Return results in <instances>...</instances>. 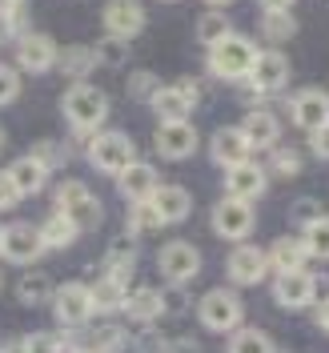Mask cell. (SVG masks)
<instances>
[{
	"mask_svg": "<svg viewBox=\"0 0 329 353\" xmlns=\"http://www.w3.org/2000/svg\"><path fill=\"white\" fill-rule=\"evenodd\" d=\"M65 117H68V125H72V132H77L81 141H88L92 129L109 117V97H105V88L88 85V81H77V85L65 92Z\"/></svg>",
	"mask_w": 329,
	"mask_h": 353,
	"instance_id": "cell-1",
	"label": "cell"
},
{
	"mask_svg": "<svg viewBox=\"0 0 329 353\" xmlns=\"http://www.w3.org/2000/svg\"><path fill=\"white\" fill-rule=\"evenodd\" d=\"M57 213L77 229V233H88V229H97L101 217H105V209H101V201L92 197V189H88L85 181H65L61 189H57Z\"/></svg>",
	"mask_w": 329,
	"mask_h": 353,
	"instance_id": "cell-2",
	"label": "cell"
},
{
	"mask_svg": "<svg viewBox=\"0 0 329 353\" xmlns=\"http://www.w3.org/2000/svg\"><path fill=\"white\" fill-rule=\"evenodd\" d=\"M257 44L249 41V37H237V32H229L225 41H217L213 48H209V72L213 77H221V81H241L245 72H249V65L257 61Z\"/></svg>",
	"mask_w": 329,
	"mask_h": 353,
	"instance_id": "cell-3",
	"label": "cell"
},
{
	"mask_svg": "<svg viewBox=\"0 0 329 353\" xmlns=\"http://www.w3.org/2000/svg\"><path fill=\"white\" fill-rule=\"evenodd\" d=\"M201 101V85L197 81H177V85H161L149 97V105H153L157 121L161 125H181V121H189V112L193 105Z\"/></svg>",
	"mask_w": 329,
	"mask_h": 353,
	"instance_id": "cell-4",
	"label": "cell"
},
{
	"mask_svg": "<svg viewBox=\"0 0 329 353\" xmlns=\"http://www.w3.org/2000/svg\"><path fill=\"white\" fill-rule=\"evenodd\" d=\"M88 161H92V169H101V173H121V169H129L132 161H137V149H132V141L125 132H92L88 137Z\"/></svg>",
	"mask_w": 329,
	"mask_h": 353,
	"instance_id": "cell-5",
	"label": "cell"
},
{
	"mask_svg": "<svg viewBox=\"0 0 329 353\" xmlns=\"http://www.w3.org/2000/svg\"><path fill=\"white\" fill-rule=\"evenodd\" d=\"M245 81H249V101H261V97H273V92H281L289 85V61L277 52V48H269V52H257V61L249 65L245 72Z\"/></svg>",
	"mask_w": 329,
	"mask_h": 353,
	"instance_id": "cell-6",
	"label": "cell"
},
{
	"mask_svg": "<svg viewBox=\"0 0 329 353\" xmlns=\"http://www.w3.org/2000/svg\"><path fill=\"white\" fill-rule=\"evenodd\" d=\"M197 317L209 333H233L241 325V301L233 289H209L197 305Z\"/></svg>",
	"mask_w": 329,
	"mask_h": 353,
	"instance_id": "cell-7",
	"label": "cell"
},
{
	"mask_svg": "<svg viewBox=\"0 0 329 353\" xmlns=\"http://www.w3.org/2000/svg\"><path fill=\"white\" fill-rule=\"evenodd\" d=\"M253 225H257V213H253V205L241 197H225L213 205V229H217L225 241H245L249 233H253Z\"/></svg>",
	"mask_w": 329,
	"mask_h": 353,
	"instance_id": "cell-8",
	"label": "cell"
},
{
	"mask_svg": "<svg viewBox=\"0 0 329 353\" xmlns=\"http://www.w3.org/2000/svg\"><path fill=\"white\" fill-rule=\"evenodd\" d=\"M157 265H161L165 281L185 285V281H193V277L201 273V253H197V245H189V241H169L165 249H161Z\"/></svg>",
	"mask_w": 329,
	"mask_h": 353,
	"instance_id": "cell-9",
	"label": "cell"
},
{
	"mask_svg": "<svg viewBox=\"0 0 329 353\" xmlns=\"http://www.w3.org/2000/svg\"><path fill=\"white\" fill-rule=\"evenodd\" d=\"M0 253H4L12 265H32L44 253L41 229H37V225H28V221L8 225V229H4V237H0Z\"/></svg>",
	"mask_w": 329,
	"mask_h": 353,
	"instance_id": "cell-10",
	"label": "cell"
},
{
	"mask_svg": "<svg viewBox=\"0 0 329 353\" xmlns=\"http://www.w3.org/2000/svg\"><path fill=\"white\" fill-rule=\"evenodd\" d=\"M289 112H293V125L297 129H321L329 121V92L326 88H297L293 97H289Z\"/></svg>",
	"mask_w": 329,
	"mask_h": 353,
	"instance_id": "cell-11",
	"label": "cell"
},
{
	"mask_svg": "<svg viewBox=\"0 0 329 353\" xmlns=\"http://www.w3.org/2000/svg\"><path fill=\"white\" fill-rule=\"evenodd\" d=\"M101 21H105V37L132 41L145 28V8H141V0H109Z\"/></svg>",
	"mask_w": 329,
	"mask_h": 353,
	"instance_id": "cell-12",
	"label": "cell"
},
{
	"mask_svg": "<svg viewBox=\"0 0 329 353\" xmlns=\"http://www.w3.org/2000/svg\"><path fill=\"white\" fill-rule=\"evenodd\" d=\"M52 309H57V317H61L65 325H85L88 317H92V297H88V285H81V281L61 285V289H57V297H52Z\"/></svg>",
	"mask_w": 329,
	"mask_h": 353,
	"instance_id": "cell-13",
	"label": "cell"
},
{
	"mask_svg": "<svg viewBox=\"0 0 329 353\" xmlns=\"http://www.w3.org/2000/svg\"><path fill=\"white\" fill-rule=\"evenodd\" d=\"M269 185V176L257 161H241L233 169H225V193L229 197H241V201H257Z\"/></svg>",
	"mask_w": 329,
	"mask_h": 353,
	"instance_id": "cell-14",
	"label": "cell"
},
{
	"mask_svg": "<svg viewBox=\"0 0 329 353\" xmlns=\"http://www.w3.org/2000/svg\"><path fill=\"white\" fill-rule=\"evenodd\" d=\"M265 273H269L265 249H257V245H237L229 253V277L237 285H257V281H265Z\"/></svg>",
	"mask_w": 329,
	"mask_h": 353,
	"instance_id": "cell-15",
	"label": "cell"
},
{
	"mask_svg": "<svg viewBox=\"0 0 329 353\" xmlns=\"http://www.w3.org/2000/svg\"><path fill=\"white\" fill-rule=\"evenodd\" d=\"M17 65L24 72H48L57 65V44L48 41L44 32H24L17 41Z\"/></svg>",
	"mask_w": 329,
	"mask_h": 353,
	"instance_id": "cell-16",
	"label": "cell"
},
{
	"mask_svg": "<svg viewBox=\"0 0 329 353\" xmlns=\"http://www.w3.org/2000/svg\"><path fill=\"white\" fill-rule=\"evenodd\" d=\"M201 145L197 129L189 125V121H181V125H161L157 129V153L169 157V161H185V157H193Z\"/></svg>",
	"mask_w": 329,
	"mask_h": 353,
	"instance_id": "cell-17",
	"label": "cell"
},
{
	"mask_svg": "<svg viewBox=\"0 0 329 353\" xmlns=\"http://www.w3.org/2000/svg\"><path fill=\"white\" fill-rule=\"evenodd\" d=\"M273 301L286 309H301L313 301V273L306 269H289V273H277L273 281Z\"/></svg>",
	"mask_w": 329,
	"mask_h": 353,
	"instance_id": "cell-18",
	"label": "cell"
},
{
	"mask_svg": "<svg viewBox=\"0 0 329 353\" xmlns=\"http://www.w3.org/2000/svg\"><path fill=\"white\" fill-rule=\"evenodd\" d=\"M149 205L157 209L161 225H177V221H185L193 213V197L181 185H157L153 193H149Z\"/></svg>",
	"mask_w": 329,
	"mask_h": 353,
	"instance_id": "cell-19",
	"label": "cell"
},
{
	"mask_svg": "<svg viewBox=\"0 0 329 353\" xmlns=\"http://www.w3.org/2000/svg\"><path fill=\"white\" fill-rule=\"evenodd\" d=\"M241 137H245V145H249V149H273V145H277V137H281V121H277L269 109H253L249 117H245Z\"/></svg>",
	"mask_w": 329,
	"mask_h": 353,
	"instance_id": "cell-20",
	"label": "cell"
},
{
	"mask_svg": "<svg viewBox=\"0 0 329 353\" xmlns=\"http://www.w3.org/2000/svg\"><path fill=\"white\" fill-rule=\"evenodd\" d=\"M117 185H121V193H125L132 205H137V201H149V193L157 189V169L145 165V161H132L129 169L117 173Z\"/></svg>",
	"mask_w": 329,
	"mask_h": 353,
	"instance_id": "cell-21",
	"label": "cell"
},
{
	"mask_svg": "<svg viewBox=\"0 0 329 353\" xmlns=\"http://www.w3.org/2000/svg\"><path fill=\"white\" fill-rule=\"evenodd\" d=\"M209 157L225 165V169H233V165H241L249 161V145H245L241 129H217L213 132V145H209Z\"/></svg>",
	"mask_w": 329,
	"mask_h": 353,
	"instance_id": "cell-22",
	"label": "cell"
},
{
	"mask_svg": "<svg viewBox=\"0 0 329 353\" xmlns=\"http://www.w3.org/2000/svg\"><path fill=\"white\" fill-rule=\"evenodd\" d=\"M8 181L17 185V193H21V197H32V193H41V189H44L48 169H44L37 157H21V161H12V165H8Z\"/></svg>",
	"mask_w": 329,
	"mask_h": 353,
	"instance_id": "cell-23",
	"label": "cell"
},
{
	"mask_svg": "<svg viewBox=\"0 0 329 353\" xmlns=\"http://www.w3.org/2000/svg\"><path fill=\"white\" fill-rule=\"evenodd\" d=\"M121 309L129 313L132 321H141V325H149L153 317H161V289H125V301H121Z\"/></svg>",
	"mask_w": 329,
	"mask_h": 353,
	"instance_id": "cell-24",
	"label": "cell"
},
{
	"mask_svg": "<svg viewBox=\"0 0 329 353\" xmlns=\"http://www.w3.org/2000/svg\"><path fill=\"white\" fill-rule=\"evenodd\" d=\"M269 265H277V273H289V269H306V241L301 237H277V241L265 249Z\"/></svg>",
	"mask_w": 329,
	"mask_h": 353,
	"instance_id": "cell-25",
	"label": "cell"
},
{
	"mask_svg": "<svg viewBox=\"0 0 329 353\" xmlns=\"http://www.w3.org/2000/svg\"><path fill=\"white\" fill-rule=\"evenodd\" d=\"M57 68L72 77V81H85L88 72L97 68V52L85 48V44H68V48H57Z\"/></svg>",
	"mask_w": 329,
	"mask_h": 353,
	"instance_id": "cell-26",
	"label": "cell"
},
{
	"mask_svg": "<svg viewBox=\"0 0 329 353\" xmlns=\"http://www.w3.org/2000/svg\"><path fill=\"white\" fill-rule=\"evenodd\" d=\"M229 32H233V21H229L221 8H209V12L197 17V41L205 44V48H213L217 41H225Z\"/></svg>",
	"mask_w": 329,
	"mask_h": 353,
	"instance_id": "cell-27",
	"label": "cell"
},
{
	"mask_svg": "<svg viewBox=\"0 0 329 353\" xmlns=\"http://www.w3.org/2000/svg\"><path fill=\"white\" fill-rule=\"evenodd\" d=\"M41 241H44V249H68V245L77 241V229H72L61 213H52V217L41 225Z\"/></svg>",
	"mask_w": 329,
	"mask_h": 353,
	"instance_id": "cell-28",
	"label": "cell"
},
{
	"mask_svg": "<svg viewBox=\"0 0 329 353\" xmlns=\"http://www.w3.org/2000/svg\"><path fill=\"white\" fill-rule=\"evenodd\" d=\"M88 297H92V313H112V309L125 301V285H112V281H97L88 285Z\"/></svg>",
	"mask_w": 329,
	"mask_h": 353,
	"instance_id": "cell-29",
	"label": "cell"
},
{
	"mask_svg": "<svg viewBox=\"0 0 329 353\" xmlns=\"http://www.w3.org/2000/svg\"><path fill=\"white\" fill-rule=\"evenodd\" d=\"M306 253L309 257H321V261H329V217H317L306 225Z\"/></svg>",
	"mask_w": 329,
	"mask_h": 353,
	"instance_id": "cell-30",
	"label": "cell"
},
{
	"mask_svg": "<svg viewBox=\"0 0 329 353\" xmlns=\"http://www.w3.org/2000/svg\"><path fill=\"white\" fill-rule=\"evenodd\" d=\"M261 32H265V41L281 44V41H289V37L297 32V21H293V12H265Z\"/></svg>",
	"mask_w": 329,
	"mask_h": 353,
	"instance_id": "cell-31",
	"label": "cell"
},
{
	"mask_svg": "<svg viewBox=\"0 0 329 353\" xmlns=\"http://www.w3.org/2000/svg\"><path fill=\"white\" fill-rule=\"evenodd\" d=\"M229 353H277V350H273V341L261 330H233Z\"/></svg>",
	"mask_w": 329,
	"mask_h": 353,
	"instance_id": "cell-32",
	"label": "cell"
},
{
	"mask_svg": "<svg viewBox=\"0 0 329 353\" xmlns=\"http://www.w3.org/2000/svg\"><path fill=\"white\" fill-rule=\"evenodd\" d=\"M48 293H52L48 273H28V277H21V285H17V297H21L24 305H41Z\"/></svg>",
	"mask_w": 329,
	"mask_h": 353,
	"instance_id": "cell-33",
	"label": "cell"
},
{
	"mask_svg": "<svg viewBox=\"0 0 329 353\" xmlns=\"http://www.w3.org/2000/svg\"><path fill=\"white\" fill-rule=\"evenodd\" d=\"M121 345H125V333L117 330V325H97L92 337H88V345H81V350H88V353H117Z\"/></svg>",
	"mask_w": 329,
	"mask_h": 353,
	"instance_id": "cell-34",
	"label": "cell"
},
{
	"mask_svg": "<svg viewBox=\"0 0 329 353\" xmlns=\"http://www.w3.org/2000/svg\"><path fill=\"white\" fill-rule=\"evenodd\" d=\"M269 165H273V173H277V176H297V173H301V153H297V149H289V145H273Z\"/></svg>",
	"mask_w": 329,
	"mask_h": 353,
	"instance_id": "cell-35",
	"label": "cell"
},
{
	"mask_svg": "<svg viewBox=\"0 0 329 353\" xmlns=\"http://www.w3.org/2000/svg\"><path fill=\"white\" fill-rule=\"evenodd\" d=\"M92 52H97V65H125V61H129V41L105 37V41L97 44Z\"/></svg>",
	"mask_w": 329,
	"mask_h": 353,
	"instance_id": "cell-36",
	"label": "cell"
},
{
	"mask_svg": "<svg viewBox=\"0 0 329 353\" xmlns=\"http://www.w3.org/2000/svg\"><path fill=\"white\" fill-rule=\"evenodd\" d=\"M129 277H132V257L109 253V261H105V281H112V285H125V289H129Z\"/></svg>",
	"mask_w": 329,
	"mask_h": 353,
	"instance_id": "cell-37",
	"label": "cell"
},
{
	"mask_svg": "<svg viewBox=\"0 0 329 353\" xmlns=\"http://www.w3.org/2000/svg\"><path fill=\"white\" fill-rule=\"evenodd\" d=\"M129 225H132V233H145V229H161V217H157V209L149 201H137L129 213Z\"/></svg>",
	"mask_w": 329,
	"mask_h": 353,
	"instance_id": "cell-38",
	"label": "cell"
},
{
	"mask_svg": "<svg viewBox=\"0 0 329 353\" xmlns=\"http://www.w3.org/2000/svg\"><path fill=\"white\" fill-rule=\"evenodd\" d=\"M28 157H37L44 169H61V165H65V149H61V145H52V141H41Z\"/></svg>",
	"mask_w": 329,
	"mask_h": 353,
	"instance_id": "cell-39",
	"label": "cell"
},
{
	"mask_svg": "<svg viewBox=\"0 0 329 353\" xmlns=\"http://www.w3.org/2000/svg\"><path fill=\"white\" fill-rule=\"evenodd\" d=\"M21 350L24 353H61V337H52V333H28Z\"/></svg>",
	"mask_w": 329,
	"mask_h": 353,
	"instance_id": "cell-40",
	"label": "cell"
},
{
	"mask_svg": "<svg viewBox=\"0 0 329 353\" xmlns=\"http://www.w3.org/2000/svg\"><path fill=\"white\" fill-rule=\"evenodd\" d=\"M157 88H161V81H157L153 72H132V81H129V92L137 97V101H149Z\"/></svg>",
	"mask_w": 329,
	"mask_h": 353,
	"instance_id": "cell-41",
	"label": "cell"
},
{
	"mask_svg": "<svg viewBox=\"0 0 329 353\" xmlns=\"http://www.w3.org/2000/svg\"><path fill=\"white\" fill-rule=\"evenodd\" d=\"M17 92H21V77H17L8 65H0V105H12Z\"/></svg>",
	"mask_w": 329,
	"mask_h": 353,
	"instance_id": "cell-42",
	"label": "cell"
},
{
	"mask_svg": "<svg viewBox=\"0 0 329 353\" xmlns=\"http://www.w3.org/2000/svg\"><path fill=\"white\" fill-rule=\"evenodd\" d=\"M185 309H189L185 289H161V313H185Z\"/></svg>",
	"mask_w": 329,
	"mask_h": 353,
	"instance_id": "cell-43",
	"label": "cell"
},
{
	"mask_svg": "<svg viewBox=\"0 0 329 353\" xmlns=\"http://www.w3.org/2000/svg\"><path fill=\"white\" fill-rule=\"evenodd\" d=\"M0 12H4V17H8V24L21 32L24 21H28V0H4V4H0Z\"/></svg>",
	"mask_w": 329,
	"mask_h": 353,
	"instance_id": "cell-44",
	"label": "cell"
},
{
	"mask_svg": "<svg viewBox=\"0 0 329 353\" xmlns=\"http://www.w3.org/2000/svg\"><path fill=\"white\" fill-rule=\"evenodd\" d=\"M289 217L297 221V225H309V221L321 217V205H317V201H309V197H301L293 209H289Z\"/></svg>",
	"mask_w": 329,
	"mask_h": 353,
	"instance_id": "cell-45",
	"label": "cell"
},
{
	"mask_svg": "<svg viewBox=\"0 0 329 353\" xmlns=\"http://www.w3.org/2000/svg\"><path fill=\"white\" fill-rule=\"evenodd\" d=\"M309 149H313V157L329 161V121L321 125V129H313V132H309Z\"/></svg>",
	"mask_w": 329,
	"mask_h": 353,
	"instance_id": "cell-46",
	"label": "cell"
},
{
	"mask_svg": "<svg viewBox=\"0 0 329 353\" xmlns=\"http://www.w3.org/2000/svg\"><path fill=\"white\" fill-rule=\"evenodd\" d=\"M21 201V193H17V185L8 181V173H0V209H12Z\"/></svg>",
	"mask_w": 329,
	"mask_h": 353,
	"instance_id": "cell-47",
	"label": "cell"
},
{
	"mask_svg": "<svg viewBox=\"0 0 329 353\" xmlns=\"http://www.w3.org/2000/svg\"><path fill=\"white\" fill-rule=\"evenodd\" d=\"M313 301H317V305H321V301H329V277H321V273L313 277Z\"/></svg>",
	"mask_w": 329,
	"mask_h": 353,
	"instance_id": "cell-48",
	"label": "cell"
},
{
	"mask_svg": "<svg viewBox=\"0 0 329 353\" xmlns=\"http://www.w3.org/2000/svg\"><path fill=\"white\" fill-rule=\"evenodd\" d=\"M293 4H297V0H261V8H265V12H289Z\"/></svg>",
	"mask_w": 329,
	"mask_h": 353,
	"instance_id": "cell-49",
	"label": "cell"
},
{
	"mask_svg": "<svg viewBox=\"0 0 329 353\" xmlns=\"http://www.w3.org/2000/svg\"><path fill=\"white\" fill-rule=\"evenodd\" d=\"M317 325L329 333V301H321V305H317Z\"/></svg>",
	"mask_w": 329,
	"mask_h": 353,
	"instance_id": "cell-50",
	"label": "cell"
},
{
	"mask_svg": "<svg viewBox=\"0 0 329 353\" xmlns=\"http://www.w3.org/2000/svg\"><path fill=\"white\" fill-rule=\"evenodd\" d=\"M12 32H17V28H12V24H8V17L0 12V41H4V37H12Z\"/></svg>",
	"mask_w": 329,
	"mask_h": 353,
	"instance_id": "cell-51",
	"label": "cell"
},
{
	"mask_svg": "<svg viewBox=\"0 0 329 353\" xmlns=\"http://www.w3.org/2000/svg\"><path fill=\"white\" fill-rule=\"evenodd\" d=\"M225 4H233V0H209V8H225Z\"/></svg>",
	"mask_w": 329,
	"mask_h": 353,
	"instance_id": "cell-52",
	"label": "cell"
},
{
	"mask_svg": "<svg viewBox=\"0 0 329 353\" xmlns=\"http://www.w3.org/2000/svg\"><path fill=\"white\" fill-rule=\"evenodd\" d=\"M0 145H4V132H0Z\"/></svg>",
	"mask_w": 329,
	"mask_h": 353,
	"instance_id": "cell-53",
	"label": "cell"
},
{
	"mask_svg": "<svg viewBox=\"0 0 329 353\" xmlns=\"http://www.w3.org/2000/svg\"><path fill=\"white\" fill-rule=\"evenodd\" d=\"M0 289H4V277H0Z\"/></svg>",
	"mask_w": 329,
	"mask_h": 353,
	"instance_id": "cell-54",
	"label": "cell"
},
{
	"mask_svg": "<svg viewBox=\"0 0 329 353\" xmlns=\"http://www.w3.org/2000/svg\"><path fill=\"white\" fill-rule=\"evenodd\" d=\"M77 353H88V350H77Z\"/></svg>",
	"mask_w": 329,
	"mask_h": 353,
	"instance_id": "cell-55",
	"label": "cell"
},
{
	"mask_svg": "<svg viewBox=\"0 0 329 353\" xmlns=\"http://www.w3.org/2000/svg\"><path fill=\"white\" fill-rule=\"evenodd\" d=\"M0 237H4V229H0Z\"/></svg>",
	"mask_w": 329,
	"mask_h": 353,
	"instance_id": "cell-56",
	"label": "cell"
},
{
	"mask_svg": "<svg viewBox=\"0 0 329 353\" xmlns=\"http://www.w3.org/2000/svg\"><path fill=\"white\" fill-rule=\"evenodd\" d=\"M169 4H173V0H169Z\"/></svg>",
	"mask_w": 329,
	"mask_h": 353,
	"instance_id": "cell-57",
	"label": "cell"
}]
</instances>
